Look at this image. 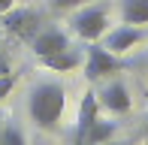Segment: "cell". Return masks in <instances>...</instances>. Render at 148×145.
<instances>
[{"label": "cell", "instance_id": "30bf717a", "mask_svg": "<svg viewBox=\"0 0 148 145\" xmlns=\"http://www.w3.org/2000/svg\"><path fill=\"white\" fill-rule=\"evenodd\" d=\"M121 21L136 27L148 24V0H121Z\"/></svg>", "mask_w": 148, "mask_h": 145}, {"label": "cell", "instance_id": "5bb4252c", "mask_svg": "<svg viewBox=\"0 0 148 145\" xmlns=\"http://www.w3.org/2000/svg\"><path fill=\"white\" fill-rule=\"evenodd\" d=\"M88 0H51V9L55 12H66V9H76V6H85Z\"/></svg>", "mask_w": 148, "mask_h": 145}, {"label": "cell", "instance_id": "ba28073f", "mask_svg": "<svg viewBox=\"0 0 148 145\" xmlns=\"http://www.w3.org/2000/svg\"><path fill=\"white\" fill-rule=\"evenodd\" d=\"M145 39V30L136 27V24H121V27L109 30V36H106V49L115 51V55H124V51H130L133 45H139Z\"/></svg>", "mask_w": 148, "mask_h": 145}, {"label": "cell", "instance_id": "6da1fadb", "mask_svg": "<svg viewBox=\"0 0 148 145\" xmlns=\"http://www.w3.org/2000/svg\"><path fill=\"white\" fill-rule=\"evenodd\" d=\"M64 106H66V91L60 82H39L27 97V112L36 121V127H42V130L58 127Z\"/></svg>", "mask_w": 148, "mask_h": 145}, {"label": "cell", "instance_id": "52a82bcc", "mask_svg": "<svg viewBox=\"0 0 148 145\" xmlns=\"http://www.w3.org/2000/svg\"><path fill=\"white\" fill-rule=\"evenodd\" d=\"M100 118V103H97V91H85L82 103H79V118H76V139L73 145H82L85 136H88L91 124Z\"/></svg>", "mask_w": 148, "mask_h": 145}, {"label": "cell", "instance_id": "e0dca14e", "mask_svg": "<svg viewBox=\"0 0 148 145\" xmlns=\"http://www.w3.org/2000/svg\"><path fill=\"white\" fill-rule=\"evenodd\" d=\"M0 127H3V118H0Z\"/></svg>", "mask_w": 148, "mask_h": 145}, {"label": "cell", "instance_id": "7c38bea8", "mask_svg": "<svg viewBox=\"0 0 148 145\" xmlns=\"http://www.w3.org/2000/svg\"><path fill=\"white\" fill-rule=\"evenodd\" d=\"M0 145H27V139L15 124H3L0 127Z\"/></svg>", "mask_w": 148, "mask_h": 145}, {"label": "cell", "instance_id": "9c48e42d", "mask_svg": "<svg viewBox=\"0 0 148 145\" xmlns=\"http://www.w3.org/2000/svg\"><path fill=\"white\" fill-rule=\"evenodd\" d=\"M39 61L45 64L49 70H55V72H70V70H76L79 64L85 61V55L79 49H64V51H58V55H49V57H39Z\"/></svg>", "mask_w": 148, "mask_h": 145}, {"label": "cell", "instance_id": "4fadbf2b", "mask_svg": "<svg viewBox=\"0 0 148 145\" xmlns=\"http://www.w3.org/2000/svg\"><path fill=\"white\" fill-rule=\"evenodd\" d=\"M12 88H15V76H9V72H0V100H6Z\"/></svg>", "mask_w": 148, "mask_h": 145}, {"label": "cell", "instance_id": "2e32d148", "mask_svg": "<svg viewBox=\"0 0 148 145\" xmlns=\"http://www.w3.org/2000/svg\"><path fill=\"white\" fill-rule=\"evenodd\" d=\"M103 145H130V142H115V139H109V142H103Z\"/></svg>", "mask_w": 148, "mask_h": 145}, {"label": "cell", "instance_id": "7a4b0ae2", "mask_svg": "<svg viewBox=\"0 0 148 145\" xmlns=\"http://www.w3.org/2000/svg\"><path fill=\"white\" fill-rule=\"evenodd\" d=\"M127 67H130V61H121L106 45H88V51H85V76H88V82H100V79L115 76V72L127 70Z\"/></svg>", "mask_w": 148, "mask_h": 145}, {"label": "cell", "instance_id": "8992f818", "mask_svg": "<svg viewBox=\"0 0 148 145\" xmlns=\"http://www.w3.org/2000/svg\"><path fill=\"white\" fill-rule=\"evenodd\" d=\"M97 103H100V109L112 112V115H124V112H130V106H133L130 91H127L124 82H109L97 94Z\"/></svg>", "mask_w": 148, "mask_h": 145}, {"label": "cell", "instance_id": "277c9868", "mask_svg": "<svg viewBox=\"0 0 148 145\" xmlns=\"http://www.w3.org/2000/svg\"><path fill=\"white\" fill-rule=\"evenodd\" d=\"M3 27L30 42L39 34V12L36 9H6L3 12Z\"/></svg>", "mask_w": 148, "mask_h": 145}, {"label": "cell", "instance_id": "5b68a950", "mask_svg": "<svg viewBox=\"0 0 148 145\" xmlns=\"http://www.w3.org/2000/svg\"><path fill=\"white\" fill-rule=\"evenodd\" d=\"M30 49L36 57H49V55H58V51L70 49V36L60 27H39V34L30 39Z\"/></svg>", "mask_w": 148, "mask_h": 145}, {"label": "cell", "instance_id": "8fae6325", "mask_svg": "<svg viewBox=\"0 0 148 145\" xmlns=\"http://www.w3.org/2000/svg\"><path fill=\"white\" fill-rule=\"evenodd\" d=\"M115 130H118L115 121H103V118H97V121L91 124V130H88V136H85L82 145H103V142H109L112 136H115Z\"/></svg>", "mask_w": 148, "mask_h": 145}, {"label": "cell", "instance_id": "3957f363", "mask_svg": "<svg viewBox=\"0 0 148 145\" xmlns=\"http://www.w3.org/2000/svg\"><path fill=\"white\" fill-rule=\"evenodd\" d=\"M73 34L82 36L85 42H97L100 36L109 30V15H106V6H85L73 15Z\"/></svg>", "mask_w": 148, "mask_h": 145}, {"label": "cell", "instance_id": "9a60e30c", "mask_svg": "<svg viewBox=\"0 0 148 145\" xmlns=\"http://www.w3.org/2000/svg\"><path fill=\"white\" fill-rule=\"evenodd\" d=\"M12 3H15V0H0V15H3L6 9H12Z\"/></svg>", "mask_w": 148, "mask_h": 145}]
</instances>
